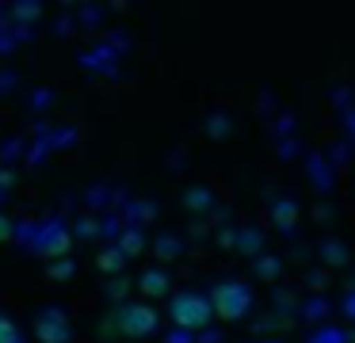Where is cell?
Instances as JSON below:
<instances>
[{"instance_id": "1", "label": "cell", "mask_w": 355, "mask_h": 343, "mask_svg": "<svg viewBox=\"0 0 355 343\" xmlns=\"http://www.w3.org/2000/svg\"><path fill=\"white\" fill-rule=\"evenodd\" d=\"M207 301H210V313L222 320H241L252 309V294H248L245 282H222V286H214V294Z\"/></svg>"}, {"instance_id": "2", "label": "cell", "mask_w": 355, "mask_h": 343, "mask_svg": "<svg viewBox=\"0 0 355 343\" xmlns=\"http://www.w3.org/2000/svg\"><path fill=\"white\" fill-rule=\"evenodd\" d=\"M210 301L199 294H180L176 301H172V320H176L180 328H207L210 324Z\"/></svg>"}, {"instance_id": "3", "label": "cell", "mask_w": 355, "mask_h": 343, "mask_svg": "<svg viewBox=\"0 0 355 343\" xmlns=\"http://www.w3.org/2000/svg\"><path fill=\"white\" fill-rule=\"evenodd\" d=\"M119 328H123V335H134V340H146V335H153V332H157V313H153V305H146V301L126 305V309L119 313Z\"/></svg>"}, {"instance_id": "4", "label": "cell", "mask_w": 355, "mask_h": 343, "mask_svg": "<svg viewBox=\"0 0 355 343\" xmlns=\"http://www.w3.org/2000/svg\"><path fill=\"white\" fill-rule=\"evenodd\" d=\"M141 294H149V297L168 294V274H164V271H149V274H141Z\"/></svg>"}, {"instance_id": "5", "label": "cell", "mask_w": 355, "mask_h": 343, "mask_svg": "<svg viewBox=\"0 0 355 343\" xmlns=\"http://www.w3.org/2000/svg\"><path fill=\"white\" fill-rule=\"evenodd\" d=\"M42 340H46V343H62L65 340V320H58V317L42 320Z\"/></svg>"}, {"instance_id": "6", "label": "cell", "mask_w": 355, "mask_h": 343, "mask_svg": "<svg viewBox=\"0 0 355 343\" xmlns=\"http://www.w3.org/2000/svg\"><path fill=\"white\" fill-rule=\"evenodd\" d=\"M19 335H16V324H12L8 317H0V343H16Z\"/></svg>"}, {"instance_id": "7", "label": "cell", "mask_w": 355, "mask_h": 343, "mask_svg": "<svg viewBox=\"0 0 355 343\" xmlns=\"http://www.w3.org/2000/svg\"><path fill=\"white\" fill-rule=\"evenodd\" d=\"M119 263H123V248H119V252H103V256H100V267H107V271H111V267H119Z\"/></svg>"}]
</instances>
